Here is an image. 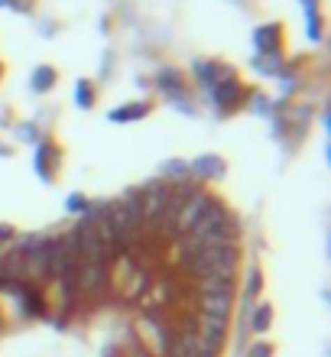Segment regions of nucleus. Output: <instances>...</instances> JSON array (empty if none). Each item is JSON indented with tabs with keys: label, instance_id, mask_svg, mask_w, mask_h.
Returning a JSON list of instances; mask_svg holds the SVG:
<instances>
[{
	"label": "nucleus",
	"instance_id": "obj_1",
	"mask_svg": "<svg viewBox=\"0 0 331 357\" xmlns=\"http://www.w3.org/2000/svg\"><path fill=\"white\" fill-rule=\"evenodd\" d=\"M189 234H195L205 247H218V244H240L244 225L221 198H211V205L205 208V215L195 221Z\"/></svg>",
	"mask_w": 331,
	"mask_h": 357
},
{
	"label": "nucleus",
	"instance_id": "obj_2",
	"mask_svg": "<svg viewBox=\"0 0 331 357\" xmlns=\"http://www.w3.org/2000/svg\"><path fill=\"white\" fill-rule=\"evenodd\" d=\"M244 264V250L240 244H218V247H201L195 257H189L182 266V273L189 276L192 282L205 280L211 273H237Z\"/></svg>",
	"mask_w": 331,
	"mask_h": 357
},
{
	"label": "nucleus",
	"instance_id": "obj_3",
	"mask_svg": "<svg viewBox=\"0 0 331 357\" xmlns=\"http://www.w3.org/2000/svg\"><path fill=\"white\" fill-rule=\"evenodd\" d=\"M62 160H66V150L59 146L52 137L36 143V153H33V172L43 185H56L59 172H62Z\"/></svg>",
	"mask_w": 331,
	"mask_h": 357
},
{
	"label": "nucleus",
	"instance_id": "obj_4",
	"mask_svg": "<svg viewBox=\"0 0 331 357\" xmlns=\"http://www.w3.org/2000/svg\"><path fill=\"white\" fill-rule=\"evenodd\" d=\"M247 91H250V88H247L240 78H227V82H218L211 91H205V101L224 117V114H234L244 107Z\"/></svg>",
	"mask_w": 331,
	"mask_h": 357
},
{
	"label": "nucleus",
	"instance_id": "obj_5",
	"mask_svg": "<svg viewBox=\"0 0 331 357\" xmlns=\"http://www.w3.org/2000/svg\"><path fill=\"white\" fill-rule=\"evenodd\" d=\"M75 286H78V299H98L105 289H111V264L98 260V264H78L75 273Z\"/></svg>",
	"mask_w": 331,
	"mask_h": 357
},
{
	"label": "nucleus",
	"instance_id": "obj_6",
	"mask_svg": "<svg viewBox=\"0 0 331 357\" xmlns=\"http://www.w3.org/2000/svg\"><path fill=\"white\" fill-rule=\"evenodd\" d=\"M192 82L199 85V91H211V88L218 85V82H227V78H237V68L221 62V59H195L192 62Z\"/></svg>",
	"mask_w": 331,
	"mask_h": 357
},
{
	"label": "nucleus",
	"instance_id": "obj_7",
	"mask_svg": "<svg viewBox=\"0 0 331 357\" xmlns=\"http://www.w3.org/2000/svg\"><path fill=\"white\" fill-rule=\"evenodd\" d=\"M189 176L195 185H215V182H221L227 176V162L218 153H201V156H195L189 162Z\"/></svg>",
	"mask_w": 331,
	"mask_h": 357
},
{
	"label": "nucleus",
	"instance_id": "obj_8",
	"mask_svg": "<svg viewBox=\"0 0 331 357\" xmlns=\"http://www.w3.org/2000/svg\"><path fill=\"white\" fill-rule=\"evenodd\" d=\"M192 321H195V328H199L201 338L208 341L215 351H221V354H224L227 335H231V319H224V315H208V312H199V315H192Z\"/></svg>",
	"mask_w": 331,
	"mask_h": 357
},
{
	"label": "nucleus",
	"instance_id": "obj_9",
	"mask_svg": "<svg viewBox=\"0 0 331 357\" xmlns=\"http://www.w3.org/2000/svg\"><path fill=\"white\" fill-rule=\"evenodd\" d=\"M283 33L286 26L283 23H260V26H254V36H250V43H254V52H260V56H276V52H283Z\"/></svg>",
	"mask_w": 331,
	"mask_h": 357
},
{
	"label": "nucleus",
	"instance_id": "obj_10",
	"mask_svg": "<svg viewBox=\"0 0 331 357\" xmlns=\"http://www.w3.org/2000/svg\"><path fill=\"white\" fill-rule=\"evenodd\" d=\"M195 302H199V312L231 319L237 305V292H195Z\"/></svg>",
	"mask_w": 331,
	"mask_h": 357
},
{
	"label": "nucleus",
	"instance_id": "obj_11",
	"mask_svg": "<svg viewBox=\"0 0 331 357\" xmlns=\"http://www.w3.org/2000/svg\"><path fill=\"white\" fill-rule=\"evenodd\" d=\"M150 88H156L162 98H169V94L182 91V88H189V85H185V72H182L179 66H160L156 68V75H153Z\"/></svg>",
	"mask_w": 331,
	"mask_h": 357
},
{
	"label": "nucleus",
	"instance_id": "obj_12",
	"mask_svg": "<svg viewBox=\"0 0 331 357\" xmlns=\"http://www.w3.org/2000/svg\"><path fill=\"white\" fill-rule=\"evenodd\" d=\"M153 104L150 101H127V104H117L114 111H107V121L111 123H137L143 117H150Z\"/></svg>",
	"mask_w": 331,
	"mask_h": 357
},
{
	"label": "nucleus",
	"instance_id": "obj_13",
	"mask_svg": "<svg viewBox=\"0 0 331 357\" xmlns=\"http://www.w3.org/2000/svg\"><path fill=\"white\" fill-rule=\"evenodd\" d=\"M270 328H273V305H270V302H254V305H250V315H247V331H250L254 338H263Z\"/></svg>",
	"mask_w": 331,
	"mask_h": 357
},
{
	"label": "nucleus",
	"instance_id": "obj_14",
	"mask_svg": "<svg viewBox=\"0 0 331 357\" xmlns=\"http://www.w3.org/2000/svg\"><path fill=\"white\" fill-rule=\"evenodd\" d=\"M302 13H305V39L318 46L325 39V20L322 10H318V0H302Z\"/></svg>",
	"mask_w": 331,
	"mask_h": 357
},
{
	"label": "nucleus",
	"instance_id": "obj_15",
	"mask_svg": "<svg viewBox=\"0 0 331 357\" xmlns=\"http://www.w3.org/2000/svg\"><path fill=\"white\" fill-rule=\"evenodd\" d=\"M276 82H279V98H283V101H293L305 85L302 82V66H299L295 59H289V62H286V72L276 78Z\"/></svg>",
	"mask_w": 331,
	"mask_h": 357
},
{
	"label": "nucleus",
	"instance_id": "obj_16",
	"mask_svg": "<svg viewBox=\"0 0 331 357\" xmlns=\"http://www.w3.org/2000/svg\"><path fill=\"white\" fill-rule=\"evenodd\" d=\"M286 62H289V59H286L283 52H276V56H260V52H254L250 68H254L260 78H279L286 72Z\"/></svg>",
	"mask_w": 331,
	"mask_h": 357
},
{
	"label": "nucleus",
	"instance_id": "obj_17",
	"mask_svg": "<svg viewBox=\"0 0 331 357\" xmlns=\"http://www.w3.org/2000/svg\"><path fill=\"white\" fill-rule=\"evenodd\" d=\"M59 85V68L52 66H36L29 72V91L33 94H49Z\"/></svg>",
	"mask_w": 331,
	"mask_h": 357
},
{
	"label": "nucleus",
	"instance_id": "obj_18",
	"mask_svg": "<svg viewBox=\"0 0 331 357\" xmlns=\"http://www.w3.org/2000/svg\"><path fill=\"white\" fill-rule=\"evenodd\" d=\"M195 286H199V292H237V273H211Z\"/></svg>",
	"mask_w": 331,
	"mask_h": 357
},
{
	"label": "nucleus",
	"instance_id": "obj_19",
	"mask_svg": "<svg viewBox=\"0 0 331 357\" xmlns=\"http://www.w3.org/2000/svg\"><path fill=\"white\" fill-rule=\"evenodd\" d=\"M72 101H75L78 111H95L98 85H95V82H88V78H78L75 88H72Z\"/></svg>",
	"mask_w": 331,
	"mask_h": 357
},
{
	"label": "nucleus",
	"instance_id": "obj_20",
	"mask_svg": "<svg viewBox=\"0 0 331 357\" xmlns=\"http://www.w3.org/2000/svg\"><path fill=\"white\" fill-rule=\"evenodd\" d=\"M162 101L169 104L172 111L185 114V117H199V98H195V91H192V88H182V91L169 94V98H162Z\"/></svg>",
	"mask_w": 331,
	"mask_h": 357
},
{
	"label": "nucleus",
	"instance_id": "obj_21",
	"mask_svg": "<svg viewBox=\"0 0 331 357\" xmlns=\"http://www.w3.org/2000/svg\"><path fill=\"white\" fill-rule=\"evenodd\" d=\"M244 107L254 114V117H263V121H270V114H273V98H270L263 88H250V91H247Z\"/></svg>",
	"mask_w": 331,
	"mask_h": 357
},
{
	"label": "nucleus",
	"instance_id": "obj_22",
	"mask_svg": "<svg viewBox=\"0 0 331 357\" xmlns=\"http://www.w3.org/2000/svg\"><path fill=\"white\" fill-rule=\"evenodd\" d=\"M160 178L162 182H172V185H179V182H192L189 160H166L160 166Z\"/></svg>",
	"mask_w": 331,
	"mask_h": 357
},
{
	"label": "nucleus",
	"instance_id": "obj_23",
	"mask_svg": "<svg viewBox=\"0 0 331 357\" xmlns=\"http://www.w3.org/2000/svg\"><path fill=\"white\" fill-rule=\"evenodd\" d=\"M260 292H263V270H260V266H247V280H244L240 302H244V305H254Z\"/></svg>",
	"mask_w": 331,
	"mask_h": 357
},
{
	"label": "nucleus",
	"instance_id": "obj_24",
	"mask_svg": "<svg viewBox=\"0 0 331 357\" xmlns=\"http://www.w3.org/2000/svg\"><path fill=\"white\" fill-rule=\"evenodd\" d=\"M10 130H13V137H17L20 143H29V146H36L39 140H46V137H49V133L43 130L36 121H20V123H13Z\"/></svg>",
	"mask_w": 331,
	"mask_h": 357
},
{
	"label": "nucleus",
	"instance_id": "obj_25",
	"mask_svg": "<svg viewBox=\"0 0 331 357\" xmlns=\"http://www.w3.org/2000/svg\"><path fill=\"white\" fill-rule=\"evenodd\" d=\"M273 341H266V338H254V341H247L244 351H240V357H273Z\"/></svg>",
	"mask_w": 331,
	"mask_h": 357
},
{
	"label": "nucleus",
	"instance_id": "obj_26",
	"mask_svg": "<svg viewBox=\"0 0 331 357\" xmlns=\"http://www.w3.org/2000/svg\"><path fill=\"white\" fill-rule=\"evenodd\" d=\"M85 205H88V195H85V192H72V195L66 198V215L78 218L82 211H85Z\"/></svg>",
	"mask_w": 331,
	"mask_h": 357
},
{
	"label": "nucleus",
	"instance_id": "obj_27",
	"mask_svg": "<svg viewBox=\"0 0 331 357\" xmlns=\"http://www.w3.org/2000/svg\"><path fill=\"white\" fill-rule=\"evenodd\" d=\"M114 66H117V59H114L111 49H105V56H101V66H98V78H101V82H111Z\"/></svg>",
	"mask_w": 331,
	"mask_h": 357
},
{
	"label": "nucleus",
	"instance_id": "obj_28",
	"mask_svg": "<svg viewBox=\"0 0 331 357\" xmlns=\"http://www.w3.org/2000/svg\"><path fill=\"white\" fill-rule=\"evenodd\" d=\"M17 227L13 225H7V221H0V247H10L13 241H17Z\"/></svg>",
	"mask_w": 331,
	"mask_h": 357
},
{
	"label": "nucleus",
	"instance_id": "obj_29",
	"mask_svg": "<svg viewBox=\"0 0 331 357\" xmlns=\"http://www.w3.org/2000/svg\"><path fill=\"white\" fill-rule=\"evenodd\" d=\"M36 29H39V36H43V39H52L59 33V23H56V20H39Z\"/></svg>",
	"mask_w": 331,
	"mask_h": 357
},
{
	"label": "nucleus",
	"instance_id": "obj_30",
	"mask_svg": "<svg viewBox=\"0 0 331 357\" xmlns=\"http://www.w3.org/2000/svg\"><path fill=\"white\" fill-rule=\"evenodd\" d=\"M318 121H322V127H325V133L331 130V111H328V104H325L322 111H318Z\"/></svg>",
	"mask_w": 331,
	"mask_h": 357
},
{
	"label": "nucleus",
	"instance_id": "obj_31",
	"mask_svg": "<svg viewBox=\"0 0 331 357\" xmlns=\"http://www.w3.org/2000/svg\"><path fill=\"white\" fill-rule=\"evenodd\" d=\"M0 156H3V160H10V156H13V146H10V143H3V140H0Z\"/></svg>",
	"mask_w": 331,
	"mask_h": 357
},
{
	"label": "nucleus",
	"instance_id": "obj_32",
	"mask_svg": "<svg viewBox=\"0 0 331 357\" xmlns=\"http://www.w3.org/2000/svg\"><path fill=\"white\" fill-rule=\"evenodd\" d=\"M0 10H17V0H0Z\"/></svg>",
	"mask_w": 331,
	"mask_h": 357
},
{
	"label": "nucleus",
	"instance_id": "obj_33",
	"mask_svg": "<svg viewBox=\"0 0 331 357\" xmlns=\"http://www.w3.org/2000/svg\"><path fill=\"white\" fill-rule=\"evenodd\" d=\"M231 3H244V0H231Z\"/></svg>",
	"mask_w": 331,
	"mask_h": 357
},
{
	"label": "nucleus",
	"instance_id": "obj_34",
	"mask_svg": "<svg viewBox=\"0 0 331 357\" xmlns=\"http://www.w3.org/2000/svg\"><path fill=\"white\" fill-rule=\"evenodd\" d=\"M0 78H3V68H0Z\"/></svg>",
	"mask_w": 331,
	"mask_h": 357
}]
</instances>
